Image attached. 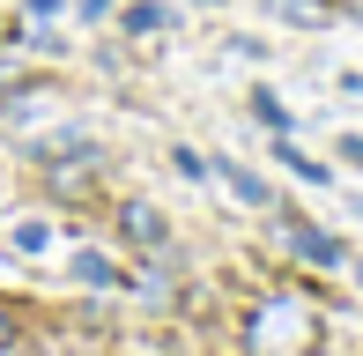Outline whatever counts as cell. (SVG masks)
Segmentation results:
<instances>
[{
  "instance_id": "30bf717a",
  "label": "cell",
  "mask_w": 363,
  "mask_h": 356,
  "mask_svg": "<svg viewBox=\"0 0 363 356\" xmlns=\"http://www.w3.org/2000/svg\"><path fill=\"white\" fill-rule=\"evenodd\" d=\"M356 274H363V267H356Z\"/></svg>"
},
{
  "instance_id": "ba28073f",
  "label": "cell",
  "mask_w": 363,
  "mask_h": 356,
  "mask_svg": "<svg viewBox=\"0 0 363 356\" xmlns=\"http://www.w3.org/2000/svg\"><path fill=\"white\" fill-rule=\"evenodd\" d=\"M15 349V304H0V356Z\"/></svg>"
},
{
  "instance_id": "52a82bcc",
  "label": "cell",
  "mask_w": 363,
  "mask_h": 356,
  "mask_svg": "<svg viewBox=\"0 0 363 356\" xmlns=\"http://www.w3.org/2000/svg\"><path fill=\"white\" fill-rule=\"evenodd\" d=\"M282 15H296V23H319V0H274Z\"/></svg>"
},
{
  "instance_id": "8992f818",
  "label": "cell",
  "mask_w": 363,
  "mask_h": 356,
  "mask_svg": "<svg viewBox=\"0 0 363 356\" xmlns=\"http://www.w3.org/2000/svg\"><path fill=\"white\" fill-rule=\"evenodd\" d=\"M156 23H163L156 0H134V8H126V30H134V38H141V30H156Z\"/></svg>"
},
{
  "instance_id": "6da1fadb",
  "label": "cell",
  "mask_w": 363,
  "mask_h": 356,
  "mask_svg": "<svg viewBox=\"0 0 363 356\" xmlns=\"http://www.w3.org/2000/svg\"><path fill=\"white\" fill-rule=\"evenodd\" d=\"M89 186H96V149H67L52 164V193H60V201H82Z\"/></svg>"
},
{
  "instance_id": "277c9868",
  "label": "cell",
  "mask_w": 363,
  "mask_h": 356,
  "mask_svg": "<svg viewBox=\"0 0 363 356\" xmlns=\"http://www.w3.org/2000/svg\"><path fill=\"white\" fill-rule=\"evenodd\" d=\"M74 274H82V282H119V267H111L104 252H82V260H74Z\"/></svg>"
},
{
  "instance_id": "7a4b0ae2",
  "label": "cell",
  "mask_w": 363,
  "mask_h": 356,
  "mask_svg": "<svg viewBox=\"0 0 363 356\" xmlns=\"http://www.w3.org/2000/svg\"><path fill=\"white\" fill-rule=\"evenodd\" d=\"M119 230L134 238V245H148V252H156L163 238H171V223H163V216H156L148 201H126V208H119Z\"/></svg>"
},
{
  "instance_id": "3957f363",
  "label": "cell",
  "mask_w": 363,
  "mask_h": 356,
  "mask_svg": "<svg viewBox=\"0 0 363 356\" xmlns=\"http://www.w3.org/2000/svg\"><path fill=\"white\" fill-rule=\"evenodd\" d=\"M282 245H296L311 267H334V260H341V245H334V238H319L311 223H296V216H282Z\"/></svg>"
},
{
  "instance_id": "9c48e42d",
  "label": "cell",
  "mask_w": 363,
  "mask_h": 356,
  "mask_svg": "<svg viewBox=\"0 0 363 356\" xmlns=\"http://www.w3.org/2000/svg\"><path fill=\"white\" fill-rule=\"evenodd\" d=\"M341 156H349V164L363 171V134H349V141H341Z\"/></svg>"
},
{
  "instance_id": "5b68a950",
  "label": "cell",
  "mask_w": 363,
  "mask_h": 356,
  "mask_svg": "<svg viewBox=\"0 0 363 356\" xmlns=\"http://www.w3.org/2000/svg\"><path fill=\"white\" fill-rule=\"evenodd\" d=\"M223 178H230V193H238V201H259V208H267V186H259L252 171H230V164H223Z\"/></svg>"
}]
</instances>
